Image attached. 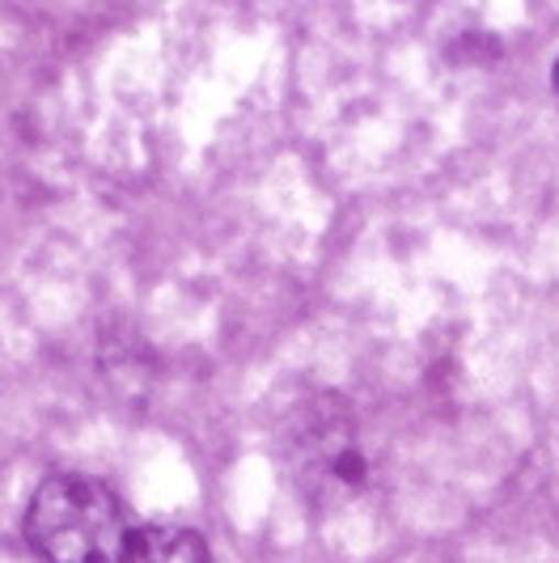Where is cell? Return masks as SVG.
I'll use <instances>...</instances> for the list:
<instances>
[{
	"mask_svg": "<svg viewBox=\"0 0 559 563\" xmlns=\"http://www.w3.org/2000/svg\"><path fill=\"white\" fill-rule=\"evenodd\" d=\"M119 563H212L208 542L187 526H140L128 534Z\"/></svg>",
	"mask_w": 559,
	"mask_h": 563,
	"instance_id": "cell-2",
	"label": "cell"
},
{
	"mask_svg": "<svg viewBox=\"0 0 559 563\" xmlns=\"http://www.w3.org/2000/svg\"><path fill=\"white\" fill-rule=\"evenodd\" d=\"M128 534L123 505L89 475H52L26 508L30 547L47 563H119Z\"/></svg>",
	"mask_w": 559,
	"mask_h": 563,
	"instance_id": "cell-1",
	"label": "cell"
},
{
	"mask_svg": "<svg viewBox=\"0 0 559 563\" xmlns=\"http://www.w3.org/2000/svg\"><path fill=\"white\" fill-rule=\"evenodd\" d=\"M551 81H556V93H559V59H556V68H551Z\"/></svg>",
	"mask_w": 559,
	"mask_h": 563,
	"instance_id": "cell-3",
	"label": "cell"
}]
</instances>
